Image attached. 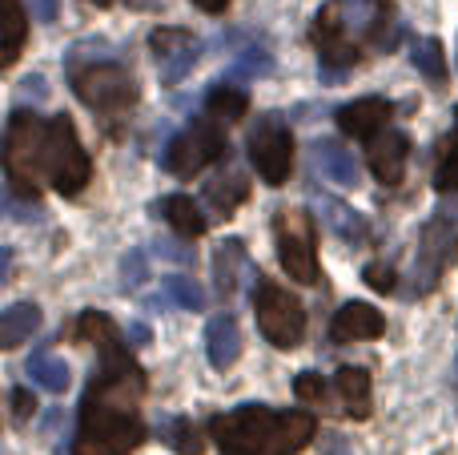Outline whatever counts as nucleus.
Instances as JSON below:
<instances>
[{
  "label": "nucleus",
  "mask_w": 458,
  "mask_h": 455,
  "mask_svg": "<svg viewBox=\"0 0 458 455\" xmlns=\"http://www.w3.org/2000/svg\"><path fill=\"white\" fill-rule=\"evenodd\" d=\"M97 351L101 363L81 403L72 455H129L145 443V424L137 411L145 399V371L133 363L121 339Z\"/></svg>",
  "instance_id": "obj_1"
},
{
  "label": "nucleus",
  "mask_w": 458,
  "mask_h": 455,
  "mask_svg": "<svg viewBox=\"0 0 458 455\" xmlns=\"http://www.w3.org/2000/svg\"><path fill=\"white\" fill-rule=\"evenodd\" d=\"M314 432L310 411H274L266 403H245L209 424L222 455H293L314 440Z\"/></svg>",
  "instance_id": "obj_2"
},
{
  "label": "nucleus",
  "mask_w": 458,
  "mask_h": 455,
  "mask_svg": "<svg viewBox=\"0 0 458 455\" xmlns=\"http://www.w3.org/2000/svg\"><path fill=\"white\" fill-rule=\"evenodd\" d=\"M72 93L105 121H117L125 113H133L137 105V81L125 64L117 61H93V64H77L72 61Z\"/></svg>",
  "instance_id": "obj_3"
},
{
  "label": "nucleus",
  "mask_w": 458,
  "mask_h": 455,
  "mask_svg": "<svg viewBox=\"0 0 458 455\" xmlns=\"http://www.w3.org/2000/svg\"><path fill=\"white\" fill-rule=\"evenodd\" d=\"M40 177H48L56 193L72 198L89 185L93 177V161H89L85 145L77 142V129L69 117H53L45 129V150H40Z\"/></svg>",
  "instance_id": "obj_4"
},
{
  "label": "nucleus",
  "mask_w": 458,
  "mask_h": 455,
  "mask_svg": "<svg viewBox=\"0 0 458 455\" xmlns=\"http://www.w3.org/2000/svg\"><path fill=\"white\" fill-rule=\"evenodd\" d=\"M45 129H48V121H40L37 113L16 109L13 117H8V133H4V169H8V185H13V193H16V198H24V202L37 198Z\"/></svg>",
  "instance_id": "obj_5"
},
{
  "label": "nucleus",
  "mask_w": 458,
  "mask_h": 455,
  "mask_svg": "<svg viewBox=\"0 0 458 455\" xmlns=\"http://www.w3.org/2000/svg\"><path fill=\"white\" fill-rule=\"evenodd\" d=\"M253 314H258V331L266 335V343L282 347V351H290V347H298L306 339V311L277 282L269 279L253 282Z\"/></svg>",
  "instance_id": "obj_6"
},
{
  "label": "nucleus",
  "mask_w": 458,
  "mask_h": 455,
  "mask_svg": "<svg viewBox=\"0 0 458 455\" xmlns=\"http://www.w3.org/2000/svg\"><path fill=\"white\" fill-rule=\"evenodd\" d=\"M274 242L277 262L301 287L318 282V246H314V222L306 210H277L274 214Z\"/></svg>",
  "instance_id": "obj_7"
},
{
  "label": "nucleus",
  "mask_w": 458,
  "mask_h": 455,
  "mask_svg": "<svg viewBox=\"0 0 458 455\" xmlns=\"http://www.w3.org/2000/svg\"><path fill=\"white\" fill-rule=\"evenodd\" d=\"M225 158V133L217 117H198L193 125H185L182 133L169 142L165 150V169L174 177H193L206 166Z\"/></svg>",
  "instance_id": "obj_8"
},
{
  "label": "nucleus",
  "mask_w": 458,
  "mask_h": 455,
  "mask_svg": "<svg viewBox=\"0 0 458 455\" xmlns=\"http://www.w3.org/2000/svg\"><path fill=\"white\" fill-rule=\"evenodd\" d=\"M310 37H314V48H318V56H322V69L318 73H322L326 85H338L346 73L358 69L362 53H358V45L346 37V16H342V8L334 4V0L314 16Z\"/></svg>",
  "instance_id": "obj_9"
},
{
  "label": "nucleus",
  "mask_w": 458,
  "mask_h": 455,
  "mask_svg": "<svg viewBox=\"0 0 458 455\" xmlns=\"http://www.w3.org/2000/svg\"><path fill=\"white\" fill-rule=\"evenodd\" d=\"M250 161L266 185H282L293 169V133L282 113H261L250 129Z\"/></svg>",
  "instance_id": "obj_10"
},
{
  "label": "nucleus",
  "mask_w": 458,
  "mask_h": 455,
  "mask_svg": "<svg viewBox=\"0 0 458 455\" xmlns=\"http://www.w3.org/2000/svg\"><path fill=\"white\" fill-rule=\"evenodd\" d=\"M454 250H458L454 222L430 218L419 234V254H414V295H430L443 282V274L454 262Z\"/></svg>",
  "instance_id": "obj_11"
},
{
  "label": "nucleus",
  "mask_w": 458,
  "mask_h": 455,
  "mask_svg": "<svg viewBox=\"0 0 458 455\" xmlns=\"http://www.w3.org/2000/svg\"><path fill=\"white\" fill-rule=\"evenodd\" d=\"M149 48L161 64V85H177V81L193 69V61H198V53H201L198 37L185 29H157L149 37Z\"/></svg>",
  "instance_id": "obj_12"
},
{
  "label": "nucleus",
  "mask_w": 458,
  "mask_h": 455,
  "mask_svg": "<svg viewBox=\"0 0 458 455\" xmlns=\"http://www.w3.org/2000/svg\"><path fill=\"white\" fill-rule=\"evenodd\" d=\"M382 335H386V319L370 303H346L330 322L334 343H370V339H382Z\"/></svg>",
  "instance_id": "obj_13"
},
{
  "label": "nucleus",
  "mask_w": 458,
  "mask_h": 455,
  "mask_svg": "<svg viewBox=\"0 0 458 455\" xmlns=\"http://www.w3.org/2000/svg\"><path fill=\"white\" fill-rule=\"evenodd\" d=\"M334 4L342 8L346 24L370 32V40L378 48L394 45V8H390V0H334Z\"/></svg>",
  "instance_id": "obj_14"
},
{
  "label": "nucleus",
  "mask_w": 458,
  "mask_h": 455,
  "mask_svg": "<svg viewBox=\"0 0 458 455\" xmlns=\"http://www.w3.org/2000/svg\"><path fill=\"white\" fill-rule=\"evenodd\" d=\"M390 113H394V105L386 101V97H358V101L342 105L338 109V129L350 137H366V142H374V137L386 129Z\"/></svg>",
  "instance_id": "obj_15"
},
{
  "label": "nucleus",
  "mask_w": 458,
  "mask_h": 455,
  "mask_svg": "<svg viewBox=\"0 0 458 455\" xmlns=\"http://www.w3.org/2000/svg\"><path fill=\"white\" fill-rule=\"evenodd\" d=\"M406 158H411V142L398 129H386L370 142V169L382 185H398L406 174Z\"/></svg>",
  "instance_id": "obj_16"
},
{
  "label": "nucleus",
  "mask_w": 458,
  "mask_h": 455,
  "mask_svg": "<svg viewBox=\"0 0 458 455\" xmlns=\"http://www.w3.org/2000/svg\"><path fill=\"white\" fill-rule=\"evenodd\" d=\"M201 198L209 202V210H214L217 218H229L245 198H250V177H245L237 166H222V174H214L206 182Z\"/></svg>",
  "instance_id": "obj_17"
},
{
  "label": "nucleus",
  "mask_w": 458,
  "mask_h": 455,
  "mask_svg": "<svg viewBox=\"0 0 458 455\" xmlns=\"http://www.w3.org/2000/svg\"><path fill=\"white\" fill-rule=\"evenodd\" d=\"M314 161H318V169H322L330 182L346 185V190H354L358 177H362V174H358L354 153H350L342 142H334V137H322V142H314Z\"/></svg>",
  "instance_id": "obj_18"
},
{
  "label": "nucleus",
  "mask_w": 458,
  "mask_h": 455,
  "mask_svg": "<svg viewBox=\"0 0 458 455\" xmlns=\"http://www.w3.org/2000/svg\"><path fill=\"white\" fill-rule=\"evenodd\" d=\"M206 351L217 371H229L237 363V355H242V331H237L233 314H217L206 327Z\"/></svg>",
  "instance_id": "obj_19"
},
{
  "label": "nucleus",
  "mask_w": 458,
  "mask_h": 455,
  "mask_svg": "<svg viewBox=\"0 0 458 455\" xmlns=\"http://www.w3.org/2000/svg\"><path fill=\"white\" fill-rule=\"evenodd\" d=\"M250 270V258H245V246L237 238H225L222 246L214 250V287L217 295L229 298L237 295V287H242V274Z\"/></svg>",
  "instance_id": "obj_20"
},
{
  "label": "nucleus",
  "mask_w": 458,
  "mask_h": 455,
  "mask_svg": "<svg viewBox=\"0 0 458 455\" xmlns=\"http://www.w3.org/2000/svg\"><path fill=\"white\" fill-rule=\"evenodd\" d=\"M40 331V306L37 303H13L0 314V347L16 351L24 339H32Z\"/></svg>",
  "instance_id": "obj_21"
},
{
  "label": "nucleus",
  "mask_w": 458,
  "mask_h": 455,
  "mask_svg": "<svg viewBox=\"0 0 458 455\" xmlns=\"http://www.w3.org/2000/svg\"><path fill=\"white\" fill-rule=\"evenodd\" d=\"M334 387H338V395H342V408H346V416H354V419L370 416V408H374V399H370V371L342 367L338 375H334Z\"/></svg>",
  "instance_id": "obj_22"
},
{
  "label": "nucleus",
  "mask_w": 458,
  "mask_h": 455,
  "mask_svg": "<svg viewBox=\"0 0 458 455\" xmlns=\"http://www.w3.org/2000/svg\"><path fill=\"white\" fill-rule=\"evenodd\" d=\"M161 214H165V222L174 226V234H182V238H201V234H206V218H201L198 202H193L190 193H169V198L161 202Z\"/></svg>",
  "instance_id": "obj_23"
},
{
  "label": "nucleus",
  "mask_w": 458,
  "mask_h": 455,
  "mask_svg": "<svg viewBox=\"0 0 458 455\" xmlns=\"http://www.w3.org/2000/svg\"><path fill=\"white\" fill-rule=\"evenodd\" d=\"M318 210H322V222L330 226L334 234H338V238H346V242H358V246H362L366 242V218H358L354 210L350 206H342L338 198H318Z\"/></svg>",
  "instance_id": "obj_24"
},
{
  "label": "nucleus",
  "mask_w": 458,
  "mask_h": 455,
  "mask_svg": "<svg viewBox=\"0 0 458 455\" xmlns=\"http://www.w3.org/2000/svg\"><path fill=\"white\" fill-rule=\"evenodd\" d=\"M24 40H29V16H24L21 0H4V48H0V64L4 69L16 64Z\"/></svg>",
  "instance_id": "obj_25"
},
{
  "label": "nucleus",
  "mask_w": 458,
  "mask_h": 455,
  "mask_svg": "<svg viewBox=\"0 0 458 455\" xmlns=\"http://www.w3.org/2000/svg\"><path fill=\"white\" fill-rule=\"evenodd\" d=\"M24 371H29V379L40 391L61 395L64 387H69V363L56 359V355H32V359L24 363Z\"/></svg>",
  "instance_id": "obj_26"
},
{
  "label": "nucleus",
  "mask_w": 458,
  "mask_h": 455,
  "mask_svg": "<svg viewBox=\"0 0 458 455\" xmlns=\"http://www.w3.org/2000/svg\"><path fill=\"white\" fill-rule=\"evenodd\" d=\"M157 435H161V440H165L177 455H201V451H206V440H201V432L190 424V419H182V416L161 419Z\"/></svg>",
  "instance_id": "obj_27"
},
{
  "label": "nucleus",
  "mask_w": 458,
  "mask_h": 455,
  "mask_svg": "<svg viewBox=\"0 0 458 455\" xmlns=\"http://www.w3.org/2000/svg\"><path fill=\"white\" fill-rule=\"evenodd\" d=\"M414 69L422 73V77L430 81L435 89L446 85V56H443V40L438 37H419V45H414Z\"/></svg>",
  "instance_id": "obj_28"
},
{
  "label": "nucleus",
  "mask_w": 458,
  "mask_h": 455,
  "mask_svg": "<svg viewBox=\"0 0 458 455\" xmlns=\"http://www.w3.org/2000/svg\"><path fill=\"white\" fill-rule=\"evenodd\" d=\"M206 109H209V117H217V121H225V125H229V121L245 117V109H250V97H245L237 85H217V89H209Z\"/></svg>",
  "instance_id": "obj_29"
},
{
  "label": "nucleus",
  "mask_w": 458,
  "mask_h": 455,
  "mask_svg": "<svg viewBox=\"0 0 458 455\" xmlns=\"http://www.w3.org/2000/svg\"><path fill=\"white\" fill-rule=\"evenodd\" d=\"M161 290H165V303L182 306V311H201V306H206L201 287L193 279H185V274H169V279L161 282Z\"/></svg>",
  "instance_id": "obj_30"
},
{
  "label": "nucleus",
  "mask_w": 458,
  "mask_h": 455,
  "mask_svg": "<svg viewBox=\"0 0 458 455\" xmlns=\"http://www.w3.org/2000/svg\"><path fill=\"white\" fill-rule=\"evenodd\" d=\"M435 185L443 193L458 190V129L446 137V145H443V158H438V169H435Z\"/></svg>",
  "instance_id": "obj_31"
},
{
  "label": "nucleus",
  "mask_w": 458,
  "mask_h": 455,
  "mask_svg": "<svg viewBox=\"0 0 458 455\" xmlns=\"http://www.w3.org/2000/svg\"><path fill=\"white\" fill-rule=\"evenodd\" d=\"M269 69H274V56H269L266 48H258V45L233 61V77H269Z\"/></svg>",
  "instance_id": "obj_32"
},
{
  "label": "nucleus",
  "mask_w": 458,
  "mask_h": 455,
  "mask_svg": "<svg viewBox=\"0 0 458 455\" xmlns=\"http://www.w3.org/2000/svg\"><path fill=\"white\" fill-rule=\"evenodd\" d=\"M293 391H298V399H306V403H326V399H330L326 379L314 375V371H301V375L293 379Z\"/></svg>",
  "instance_id": "obj_33"
},
{
  "label": "nucleus",
  "mask_w": 458,
  "mask_h": 455,
  "mask_svg": "<svg viewBox=\"0 0 458 455\" xmlns=\"http://www.w3.org/2000/svg\"><path fill=\"white\" fill-rule=\"evenodd\" d=\"M141 279H145V258L137 254V250H129V254L121 258V282H125V287H137Z\"/></svg>",
  "instance_id": "obj_34"
},
{
  "label": "nucleus",
  "mask_w": 458,
  "mask_h": 455,
  "mask_svg": "<svg viewBox=\"0 0 458 455\" xmlns=\"http://www.w3.org/2000/svg\"><path fill=\"white\" fill-rule=\"evenodd\" d=\"M366 282L378 290H390L394 287V270H390V266H366Z\"/></svg>",
  "instance_id": "obj_35"
},
{
  "label": "nucleus",
  "mask_w": 458,
  "mask_h": 455,
  "mask_svg": "<svg viewBox=\"0 0 458 455\" xmlns=\"http://www.w3.org/2000/svg\"><path fill=\"white\" fill-rule=\"evenodd\" d=\"M29 416H32V395L29 391H13V419L16 424H24Z\"/></svg>",
  "instance_id": "obj_36"
},
{
  "label": "nucleus",
  "mask_w": 458,
  "mask_h": 455,
  "mask_svg": "<svg viewBox=\"0 0 458 455\" xmlns=\"http://www.w3.org/2000/svg\"><path fill=\"white\" fill-rule=\"evenodd\" d=\"M56 4H61V0H32V13H37V21H56Z\"/></svg>",
  "instance_id": "obj_37"
},
{
  "label": "nucleus",
  "mask_w": 458,
  "mask_h": 455,
  "mask_svg": "<svg viewBox=\"0 0 458 455\" xmlns=\"http://www.w3.org/2000/svg\"><path fill=\"white\" fill-rule=\"evenodd\" d=\"M157 254H169V258H177V262H185V250H177L174 242H161L157 238Z\"/></svg>",
  "instance_id": "obj_38"
},
{
  "label": "nucleus",
  "mask_w": 458,
  "mask_h": 455,
  "mask_svg": "<svg viewBox=\"0 0 458 455\" xmlns=\"http://www.w3.org/2000/svg\"><path fill=\"white\" fill-rule=\"evenodd\" d=\"M198 8H206V13H225V4L229 0H193Z\"/></svg>",
  "instance_id": "obj_39"
},
{
  "label": "nucleus",
  "mask_w": 458,
  "mask_h": 455,
  "mask_svg": "<svg viewBox=\"0 0 458 455\" xmlns=\"http://www.w3.org/2000/svg\"><path fill=\"white\" fill-rule=\"evenodd\" d=\"M93 4H101V8H105V4H113V0H93Z\"/></svg>",
  "instance_id": "obj_40"
},
{
  "label": "nucleus",
  "mask_w": 458,
  "mask_h": 455,
  "mask_svg": "<svg viewBox=\"0 0 458 455\" xmlns=\"http://www.w3.org/2000/svg\"><path fill=\"white\" fill-rule=\"evenodd\" d=\"M454 64H458V53H454Z\"/></svg>",
  "instance_id": "obj_41"
}]
</instances>
